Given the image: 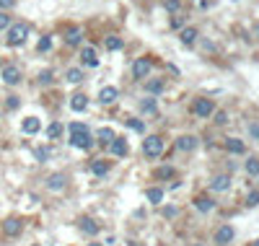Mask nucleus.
Masks as SVG:
<instances>
[{
    "label": "nucleus",
    "mask_w": 259,
    "mask_h": 246,
    "mask_svg": "<svg viewBox=\"0 0 259 246\" xmlns=\"http://www.w3.org/2000/svg\"><path fill=\"white\" fill-rule=\"evenodd\" d=\"M26 37H29V26L26 24H13V26H8L5 42L10 44V47H21V44L26 42Z\"/></svg>",
    "instance_id": "2"
},
{
    "label": "nucleus",
    "mask_w": 259,
    "mask_h": 246,
    "mask_svg": "<svg viewBox=\"0 0 259 246\" xmlns=\"http://www.w3.org/2000/svg\"><path fill=\"white\" fill-rule=\"evenodd\" d=\"M215 122H218V125H226V122H228L226 111H215Z\"/></svg>",
    "instance_id": "37"
},
{
    "label": "nucleus",
    "mask_w": 259,
    "mask_h": 246,
    "mask_svg": "<svg viewBox=\"0 0 259 246\" xmlns=\"http://www.w3.org/2000/svg\"><path fill=\"white\" fill-rule=\"evenodd\" d=\"M81 60H83L86 68H99V57H96V49L94 47H86L81 52Z\"/></svg>",
    "instance_id": "13"
},
{
    "label": "nucleus",
    "mask_w": 259,
    "mask_h": 246,
    "mask_svg": "<svg viewBox=\"0 0 259 246\" xmlns=\"http://www.w3.org/2000/svg\"><path fill=\"white\" fill-rule=\"evenodd\" d=\"M70 145L73 148H81V150H88L94 145L91 132H88V127L83 125V122H73L70 125Z\"/></svg>",
    "instance_id": "1"
},
{
    "label": "nucleus",
    "mask_w": 259,
    "mask_h": 246,
    "mask_svg": "<svg viewBox=\"0 0 259 246\" xmlns=\"http://www.w3.org/2000/svg\"><path fill=\"white\" fill-rule=\"evenodd\" d=\"M192 246H205V244H192Z\"/></svg>",
    "instance_id": "47"
},
{
    "label": "nucleus",
    "mask_w": 259,
    "mask_h": 246,
    "mask_svg": "<svg viewBox=\"0 0 259 246\" xmlns=\"http://www.w3.org/2000/svg\"><path fill=\"white\" fill-rule=\"evenodd\" d=\"M231 187V179H228V174H220V176H215L210 182V189L212 192H226V189Z\"/></svg>",
    "instance_id": "12"
},
{
    "label": "nucleus",
    "mask_w": 259,
    "mask_h": 246,
    "mask_svg": "<svg viewBox=\"0 0 259 246\" xmlns=\"http://www.w3.org/2000/svg\"><path fill=\"white\" fill-rule=\"evenodd\" d=\"M60 135H62V125H60V122H52V125L47 127V138L54 140V138H60Z\"/></svg>",
    "instance_id": "27"
},
{
    "label": "nucleus",
    "mask_w": 259,
    "mask_h": 246,
    "mask_svg": "<svg viewBox=\"0 0 259 246\" xmlns=\"http://www.w3.org/2000/svg\"><path fill=\"white\" fill-rule=\"evenodd\" d=\"M65 42L70 44V47H73V44H78V42H81V29H67Z\"/></svg>",
    "instance_id": "23"
},
{
    "label": "nucleus",
    "mask_w": 259,
    "mask_h": 246,
    "mask_svg": "<svg viewBox=\"0 0 259 246\" xmlns=\"http://www.w3.org/2000/svg\"><path fill=\"white\" fill-rule=\"evenodd\" d=\"M182 24H184V18H182V16H179V18L174 16V18H171V26H174V29H179V26H182Z\"/></svg>",
    "instance_id": "42"
},
{
    "label": "nucleus",
    "mask_w": 259,
    "mask_h": 246,
    "mask_svg": "<svg viewBox=\"0 0 259 246\" xmlns=\"http://www.w3.org/2000/svg\"><path fill=\"white\" fill-rule=\"evenodd\" d=\"M70 106H73V111H86V106H88V96L75 94V96L70 98Z\"/></svg>",
    "instance_id": "17"
},
{
    "label": "nucleus",
    "mask_w": 259,
    "mask_h": 246,
    "mask_svg": "<svg viewBox=\"0 0 259 246\" xmlns=\"http://www.w3.org/2000/svg\"><path fill=\"white\" fill-rule=\"evenodd\" d=\"M127 127L138 130V132H143V130H145V125H143V122H138V119H130V122H127Z\"/></svg>",
    "instance_id": "36"
},
{
    "label": "nucleus",
    "mask_w": 259,
    "mask_h": 246,
    "mask_svg": "<svg viewBox=\"0 0 259 246\" xmlns=\"http://www.w3.org/2000/svg\"><path fill=\"white\" fill-rule=\"evenodd\" d=\"M252 246H259V239H257V241H254V244H252Z\"/></svg>",
    "instance_id": "46"
},
{
    "label": "nucleus",
    "mask_w": 259,
    "mask_h": 246,
    "mask_svg": "<svg viewBox=\"0 0 259 246\" xmlns=\"http://www.w3.org/2000/svg\"><path fill=\"white\" fill-rule=\"evenodd\" d=\"M67 81H70V83H81L83 81V70H78V68H70V70H67Z\"/></svg>",
    "instance_id": "26"
},
{
    "label": "nucleus",
    "mask_w": 259,
    "mask_h": 246,
    "mask_svg": "<svg viewBox=\"0 0 259 246\" xmlns=\"http://www.w3.org/2000/svg\"><path fill=\"white\" fill-rule=\"evenodd\" d=\"M155 176H158V179H174L176 176V169H171V166H161V169L155 171Z\"/></svg>",
    "instance_id": "25"
},
{
    "label": "nucleus",
    "mask_w": 259,
    "mask_h": 246,
    "mask_svg": "<svg viewBox=\"0 0 259 246\" xmlns=\"http://www.w3.org/2000/svg\"><path fill=\"white\" fill-rule=\"evenodd\" d=\"M39 81H42V83H52V70H44V73L39 75Z\"/></svg>",
    "instance_id": "38"
},
{
    "label": "nucleus",
    "mask_w": 259,
    "mask_h": 246,
    "mask_svg": "<svg viewBox=\"0 0 259 246\" xmlns=\"http://www.w3.org/2000/svg\"><path fill=\"white\" fill-rule=\"evenodd\" d=\"M52 47V39L50 37H42V42H39V52H47Z\"/></svg>",
    "instance_id": "33"
},
{
    "label": "nucleus",
    "mask_w": 259,
    "mask_h": 246,
    "mask_svg": "<svg viewBox=\"0 0 259 246\" xmlns=\"http://www.w3.org/2000/svg\"><path fill=\"white\" fill-rule=\"evenodd\" d=\"M13 5V0H0V8H10Z\"/></svg>",
    "instance_id": "43"
},
{
    "label": "nucleus",
    "mask_w": 259,
    "mask_h": 246,
    "mask_svg": "<svg viewBox=\"0 0 259 246\" xmlns=\"http://www.w3.org/2000/svg\"><path fill=\"white\" fill-rule=\"evenodd\" d=\"M236 239V228L233 226H220L218 231H215V244L218 246H226V244H231Z\"/></svg>",
    "instance_id": "5"
},
{
    "label": "nucleus",
    "mask_w": 259,
    "mask_h": 246,
    "mask_svg": "<svg viewBox=\"0 0 259 246\" xmlns=\"http://www.w3.org/2000/svg\"><path fill=\"white\" fill-rule=\"evenodd\" d=\"M151 70H153V60L151 57H140V60H135V65H132V75L135 78H148Z\"/></svg>",
    "instance_id": "4"
},
{
    "label": "nucleus",
    "mask_w": 259,
    "mask_h": 246,
    "mask_svg": "<svg viewBox=\"0 0 259 246\" xmlns=\"http://www.w3.org/2000/svg\"><path fill=\"white\" fill-rule=\"evenodd\" d=\"M109 150L114 153V155H127V143H125V138H117L114 143L109 145Z\"/></svg>",
    "instance_id": "20"
},
{
    "label": "nucleus",
    "mask_w": 259,
    "mask_h": 246,
    "mask_svg": "<svg viewBox=\"0 0 259 246\" xmlns=\"http://www.w3.org/2000/svg\"><path fill=\"white\" fill-rule=\"evenodd\" d=\"M96 138H99V143H104V145H111L117 140V135H114V130H109V127H104V130H99L96 132Z\"/></svg>",
    "instance_id": "18"
},
{
    "label": "nucleus",
    "mask_w": 259,
    "mask_h": 246,
    "mask_svg": "<svg viewBox=\"0 0 259 246\" xmlns=\"http://www.w3.org/2000/svg\"><path fill=\"white\" fill-rule=\"evenodd\" d=\"M39 119L37 117H26L24 122H21V130H24L26 132V135H37V132H39Z\"/></svg>",
    "instance_id": "15"
},
{
    "label": "nucleus",
    "mask_w": 259,
    "mask_h": 246,
    "mask_svg": "<svg viewBox=\"0 0 259 246\" xmlns=\"http://www.w3.org/2000/svg\"><path fill=\"white\" fill-rule=\"evenodd\" d=\"M246 205H249V207H257L259 205V189H252V192L246 195Z\"/></svg>",
    "instance_id": "29"
},
{
    "label": "nucleus",
    "mask_w": 259,
    "mask_h": 246,
    "mask_svg": "<svg viewBox=\"0 0 259 246\" xmlns=\"http://www.w3.org/2000/svg\"><path fill=\"white\" fill-rule=\"evenodd\" d=\"M88 246H104V244H88Z\"/></svg>",
    "instance_id": "45"
},
{
    "label": "nucleus",
    "mask_w": 259,
    "mask_h": 246,
    "mask_svg": "<svg viewBox=\"0 0 259 246\" xmlns=\"http://www.w3.org/2000/svg\"><path fill=\"white\" fill-rule=\"evenodd\" d=\"M148 91L151 94H161L163 91V81H148Z\"/></svg>",
    "instance_id": "31"
},
{
    "label": "nucleus",
    "mask_w": 259,
    "mask_h": 246,
    "mask_svg": "<svg viewBox=\"0 0 259 246\" xmlns=\"http://www.w3.org/2000/svg\"><path fill=\"white\" fill-rule=\"evenodd\" d=\"M163 215H166V218H174V215H176V207H174V205L163 207Z\"/></svg>",
    "instance_id": "40"
},
{
    "label": "nucleus",
    "mask_w": 259,
    "mask_h": 246,
    "mask_svg": "<svg viewBox=\"0 0 259 246\" xmlns=\"http://www.w3.org/2000/svg\"><path fill=\"white\" fill-rule=\"evenodd\" d=\"M18 96H8V109H18Z\"/></svg>",
    "instance_id": "39"
},
{
    "label": "nucleus",
    "mask_w": 259,
    "mask_h": 246,
    "mask_svg": "<svg viewBox=\"0 0 259 246\" xmlns=\"http://www.w3.org/2000/svg\"><path fill=\"white\" fill-rule=\"evenodd\" d=\"M226 150L241 155V153L246 150V145H244V140H239V138H226Z\"/></svg>",
    "instance_id": "16"
},
{
    "label": "nucleus",
    "mask_w": 259,
    "mask_h": 246,
    "mask_svg": "<svg viewBox=\"0 0 259 246\" xmlns=\"http://www.w3.org/2000/svg\"><path fill=\"white\" fill-rule=\"evenodd\" d=\"M78 228H81V233H86V236H96V233H99V223L94 218L83 215L81 220H78Z\"/></svg>",
    "instance_id": "8"
},
{
    "label": "nucleus",
    "mask_w": 259,
    "mask_h": 246,
    "mask_svg": "<svg viewBox=\"0 0 259 246\" xmlns=\"http://www.w3.org/2000/svg\"><path fill=\"white\" fill-rule=\"evenodd\" d=\"M91 171H94L96 176H106V174H109V166H106V163H91Z\"/></svg>",
    "instance_id": "28"
},
{
    "label": "nucleus",
    "mask_w": 259,
    "mask_h": 246,
    "mask_svg": "<svg viewBox=\"0 0 259 246\" xmlns=\"http://www.w3.org/2000/svg\"><path fill=\"white\" fill-rule=\"evenodd\" d=\"M145 197H148L153 205H161V199H163V189H161V187H151V189H145Z\"/></svg>",
    "instance_id": "19"
},
{
    "label": "nucleus",
    "mask_w": 259,
    "mask_h": 246,
    "mask_svg": "<svg viewBox=\"0 0 259 246\" xmlns=\"http://www.w3.org/2000/svg\"><path fill=\"white\" fill-rule=\"evenodd\" d=\"M195 207H197L200 212H210L212 207H215V202H212L210 197H197V199H195Z\"/></svg>",
    "instance_id": "22"
},
{
    "label": "nucleus",
    "mask_w": 259,
    "mask_h": 246,
    "mask_svg": "<svg viewBox=\"0 0 259 246\" xmlns=\"http://www.w3.org/2000/svg\"><path fill=\"white\" fill-rule=\"evenodd\" d=\"M21 231H24V223H21V218H8L3 223V233H5V236H18Z\"/></svg>",
    "instance_id": "9"
},
{
    "label": "nucleus",
    "mask_w": 259,
    "mask_h": 246,
    "mask_svg": "<svg viewBox=\"0 0 259 246\" xmlns=\"http://www.w3.org/2000/svg\"><path fill=\"white\" fill-rule=\"evenodd\" d=\"M252 135L259 140V125H252Z\"/></svg>",
    "instance_id": "44"
},
{
    "label": "nucleus",
    "mask_w": 259,
    "mask_h": 246,
    "mask_svg": "<svg viewBox=\"0 0 259 246\" xmlns=\"http://www.w3.org/2000/svg\"><path fill=\"white\" fill-rule=\"evenodd\" d=\"M47 189L50 192H62L65 189V174H52L47 179Z\"/></svg>",
    "instance_id": "14"
},
{
    "label": "nucleus",
    "mask_w": 259,
    "mask_h": 246,
    "mask_svg": "<svg viewBox=\"0 0 259 246\" xmlns=\"http://www.w3.org/2000/svg\"><path fill=\"white\" fill-rule=\"evenodd\" d=\"M195 114H197V117H210V114H215V104H212L210 98H197V101H195Z\"/></svg>",
    "instance_id": "6"
},
{
    "label": "nucleus",
    "mask_w": 259,
    "mask_h": 246,
    "mask_svg": "<svg viewBox=\"0 0 259 246\" xmlns=\"http://www.w3.org/2000/svg\"><path fill=\"white\" fill-rule=\"evenodd\" d=\"M179 5H182V3H179V0H166V8H168V13H176V10H179Z\"/></svg>",
    "instance_id": "34"
},
{
    "label": "nucleus",
    "mask_w": 259,
    "mask_h": 246,
    "mask_svg": "<svg viewBox=\"0 0 259 246\" xmlns=\"http://www.w3.org/2000/svg\"><path fill=\"white\" fill-rule=\"evenodd\" d=\"M3 83H8V86H16V83H21V70L16 68V65H5L3 68Z\"/></svg>",
    "instance_id": "7"
},
{
    "label": "nucleus",
    "mask_w": 259,
    "mask_h": 246,
    "mask_svg": "<svg viewBox=\"0 0 259 246\" xmlns=\"http://www.w3.org/2000/svg\"><path fill=\"white\" fill-rule=\"evenodd\" d=\"M246 174H252V176H259V158H257V155H252V158L246 161Z\"/></svg>",
    "instance_id": "24"
},
{
    "label": "nucleus",
    "mask_w": 259,
    "mask_h": 246,
    "mask_svg": "<svg viewBox=\"0 0 259 246\" xmlns=\"http://www.w3.org/2000/svg\"><path fill=\"white\" fill-rule=\"evenodd\" d=\"M106 49H122V39L119 37H106Z\"/></svg>",
    "instance_id": "30"
},
{
    "label": "nucleus",
    "mask_w": 259,
    "mask_h": 246,
    "mask_svg": "<svg viewBox=\"0 0 259 246\" xmlns=\"http://www.w3.org/2000/svg\"><path fill=\"white\" fill-rule=\"evenodd\" d=\"M179 39H182V44H187V47H189V44H195V39H197V29H195V26L184 29L182 34H179Z\"/></svg>",
    "instance_id": "21"
},
{
    "label": "nucleus",
    "mask_w": 259,
    "mask_h": 246,
    "mask_svg": "<svg viewBox=\"0 0 259 246\" xmlns=\"http://www.w3.org/2000/svg\"><path fill=\"white\" fill-rule=\"evenodd\" d=\"M257 34H259V26H257Z\"/></svg>",
    "instance_id": "48"
},
{
    "label": "nucleus",
    "mask_w": 259,
    "mask_h": 246,
    "mask_svg": "<svg viewBox=\"0 0 259 246\" xmlns=\"http://www.w3.org/2000/svg\"><path fill=\"white\" fill-rule=\"evenodd\" d=\"M197 148V138L195 135H182L176 140V150H184V153H189V150H195Z\"/></svg>",
    "instance_id": "11"
},
{
    "label": "nucleus",
    "mask_w": 259,
    "mask_h": 246,
    "mask_svg": "<svg viewBox=\"0 0 259 246\" xmlns=\"http://www.w3.org/2000/svg\"><path fill=\"white\" fill-rule=\"evenodd\" d=\"M8 26H10V16H5L3 10H0V31H3V29H8Z\"/></svg>",
    "instance_id": "35"
},
{
    "label": "nucleus",
    "mask_w": 259,
    "mask_h": 246,
    "mask_svg": "<svg viewBox=\"0 0 259 246\" xmlns=\"http://www.w3.org/2000/svg\"><path fill=\"white\" fill-rule=\"evenodd\" d=\"M117 98H119V91H117L114 86H104V88L99 91V101H101V104H114Z\"/></svg>",
    "instance_id": "10"
},
{
    "label": "nucleus",
    "mask_w": 259,
    "mask_h": 246,
    "mask_svg": "<svg viewBox=\"0 0 259 246\" xmlns=\"http://www.w3.org/2000/svg\"><path fill=\"white\" fill-rule=\"evenodd\" d=\"M143 109L145 111H155V101H151V98H148V101H143Z\"/></svg>",
    "instance_id": "41"
},
{
    "label": "nucleus",
    "mask_w": 259,
    "mask_h": 246,
    "mask_svg": "<svg viewBox=\"0 0 259 246\" xmlns=\"http://www.w3.org/2000/svg\"><path fill=\"white\" fill-rule=\"evenodd\" d=\"M34 155H37L39 161H47L50 158V150L47 148H37V150H34Z\"/></svg>",
    "instance_id": "32"
},
{
    "label": "nucleus",
    "mask_w": 259,
    "mask_h": 246,
    "mask_svg": "<svg viewBox=\"0 0 259 246\" xmlns=\"http://www.w3.org/2000/svg\"><path fill=\"white\" fill-rule=\"evenodd\" d=\"M143 150H145L148 158H158V155L163 153V140L158 135H148L143 140Z\"/></svg>",
    "instance_id": "3"
}]
</instances>
